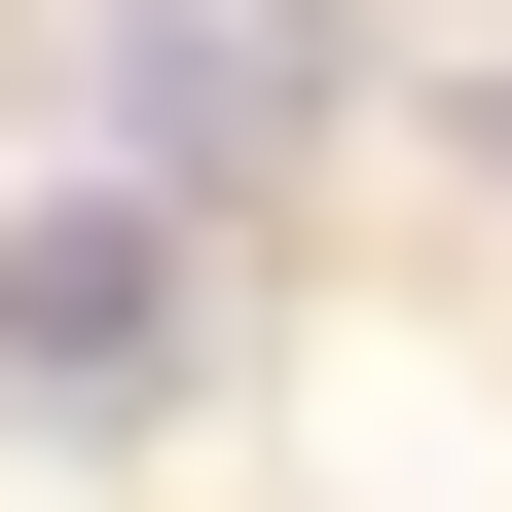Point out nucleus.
<instances>
[{
	"mask_svg": "<svg viewBox=\"0 0 512 512\" xmlns=\"http://www.w3.org/2000/svg\"><path fill=\"white\" fill-rule=\"evenodd\" d=\"M330 110V0H147V147L220 183V147H293Z\"/></svg>",
	"mask_w": 512,
	"mask_h": 512,
	"instance_id": "nucleus-2",
	"label": "nucleus"
},
{
	"mask_svg": "<svg viewBox=\"0 0 512 512\" xmlns=\"http://www.w3.org/2000/svg\"><path fill=\"white\" fill-rule=\"evenodd\" d=\"M0 403H183V220L147 183H74V220L0 256Z\"/></svg>",
	"mask_w": 512,
	"mask_h": 512,
	"instance_id": "nucleus-1",
	"label": "nucleus"
}]
</instances>
